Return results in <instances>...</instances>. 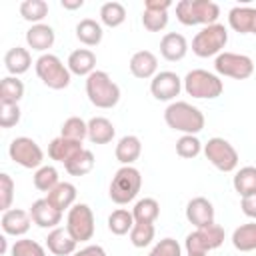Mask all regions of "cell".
Returning <instances> with one entry per match:
<instances>
[{"instance_id":"cell-1","label":"cell","mask_w":256,"mask_h":256,"mask_svg":"<svg viewBox=\"0 0 256 256\" xmlns=\"http://www.w3.org/2000/svg\"><path fill=\"white\" fill-rule=\"evenodd\" d=\"M164 122L168 124V128H172L176 132L194 134V136L206 124L204 114L200 112V108H196V106H192L190 102H184V100H174L166 106Z\"/></svg>"},{"instance_id":"cell-2","label":"cell","mask_w":256,"mask_h":256,"mask_svg":"<svg viewBox=\"0 0 256 256\" xmlns=\"http://www.w3.org/2000/svg\"><path fill=\"white\" fill-rule=\"evenodd\" d=\"M86 96L96 108H114L120 100V86L104 70H94L86 78Z\"/></svg>"},{"instance_id":"cell-3","label":"cell","mask_w":256,"mask_h":256,"mask_svg":"<svg viewBox=\"0 0 256 256\" xmlns=\"http://www.w3.org/2000/svg\"><path fill=\"white\" fill-rule=\"evenodd\" d=\"M220 16V6L212 0H180L176 4V18L184 26H196V24H216Z\"/></svg>"},{"instance_id":"cell-4","label":"cell","mask_w":256,"mask_h":256,"mask_svg":"<svg viewBox=\"0 0 256 256\" xmlns=\"http://www.w3.org/2000/svg\"><path fill=\"white\" fill-rule=\"evenodd\" d=\"M142 188V176H140V170L134 168V166H122L116 170V174L112 176V182H110V188H108V194H110V200L116 202V204H128L132 202L138 192Z\"/></svg>"},{"instance_id":"cell-5","label":"cell","mask_w":256,"mask_h":256,"mask_svg":"<svg viewBox=\"0 0 256 256\" xmlns=\"http://www.w3.org/2000/svg\"><path fill=\"white\" fill-rule=\"evenodd\" d=\"M34 68H36V76L52 90H64L68 88L70 80H72V74L68 70V66L56 56V54H40L34 62Z\"/></svg>"},{"instance_id":"cell-6","label":"cell","mask_w":256,"mask_h":256,"mask_svg":"<svg viewBox=\"0 0 256 256\" xmlns=\"http://www.w3.org/2000/svg\"><path fill=\"white\" fill-rule=\"evenodd\" d=\"M182 86L186 90L188 96L192 98H200V100H212V98H218L224 90V84L222 80L208 72V70H202V68H196V70H190L184 78H182Z\"/></svg>"},{"instance_id":"cell-7","label":"cell","mask_w":256,"mask_h":256,"mask_svg":"<svg viewBox=\"0 0 256 256\" xmlns=\"http://www.w3.org/2000/svg\"><path fill=\"white\" fill-rule=\"evenodd\" d=\"M228 42V30L224 24H210L204 26L194 38H192V52L200 58H208V56H218L222 52V48Z\"/></svg>"},{"instance_id":"cell-8","label":"cell","mask_w":256,"mask_h":256,"mask_svg":"<svg viewBox=\"0 0 256 256\" xmlns=\"http://www.w3.org/2000/svg\"><path fill=\"white\" fill-rule=\"evenodd\" d=\"M204 156L220 172H234L240 160L236 148L226 138H220V136H214L204 144Z\"/></svg>"},{"instance_id":"cell-9","label":"cell","mask_w":256,"mask_h":256,"mask_svg":"<svg viewBox=\"0 0 256 256\" xmlns=\"http://www.w3.org/2000/svg\"><path fill=\"white\" fill-rule=\"evenodd\" d=\"M68 234L80 244V242H88L94 236V214L92 208L88 204H74L68 210L66 216V226Z\"/></svg>"},{"instance_id":"cell-10","label":"cell","mask_w":256,"mask_h":256,"mask_svg":"<svg viewBox=\"0 0 256 256\" xmlns=\"http://www.w3.org/2000/svg\"><path fill=\"white\" fill-rule=\"evenodd\" d=\"M214 70L220 76H228L234 80H246L254 74V62L246 54L220 52L214 60Z\"/></svg>"},{"instance_id":"cell-11","label":"cell","mask_w":256,"mask_h":256,"mask_svg":"<svg viewBox=\"0 0 256 256\" xmlns=\"http://www.w3.org/2000/svg\"><path fill=\"white\" fill-rule=\"evenodd\" d=\"M224 242V228L218 224L206 226V228H196L190 232L184 240L186 254H206L210 250L220 248Z\"/></svg>"},{"instance_id":"cell-12","label":"cell","mask_w":256,"mask_h":256,"mask_svg":"<svg viewBox=\"0 0 256 256\" xmlns=\"http://www.w3.org/2000/svg\"><path fill=\"white\" fill-rule=\"evenodd\" d=\"M8 154H10V160H14L18 166L22 168H40L42 162H44V152L42 148L38 146L36 140L28 138V136H18L10 142L8 146Z\"/></svg>"},{"instance_id":"cell-13","label":"cell","mask_w":256,"mask_h":256,"mask_svg":"<svg viewBox=\"0 0 256 256\" xmlns=\"http://www.w3.org/2000/svg\"><path fill=\"white\" fill-rule=\"evenodd\" d=\"M182 88H184L182 86V78L176 72H170V70H162L150 80L152 96L156 100H162V102H172L180 94Z\"/></svg>"},{"instance_id":"cell-14","label":"cell","mask_w":256,"mask_h":256,"mask_svg":"<svg viewBox=\"0 0 256 256\" xmlns=\"http://www.w3.org/2000/svg\"><path fill=\"white\" fill-rule=\"evenodd\" d=\"M186 220L194 226V228H206L216 224L214 222V206L208 198L204 196H196L186 204Z\"/></svg>"},{"instance_id":"cell-15","label":"cell","mask_w":256,"mask_h":256,"mask_svg":"<svg viewBox=\"0 0 256 256\" xmlns=\"http://www.w3.org/2000/svg\"><path fill=\"white\" fill-rule=\"evenodd\" d=\"M30 224H32V216L22 208H10L2 212L0 218V226L8 236H24L30 230Z\"/></svg>"},{"instance_id":"cell-16","label":"cell","mask_w":256,"mask_h":256,"mask_svg":"<svg viewBox=\"0 0 256 256\" xmlns=\"http://www.w3.org/2000/svg\"><path fill=\"white\" fill-rule=\"evenodd\" d=\"M28 212L32 216V222L40 228H58V224L62 222V212L58 208H54L46 198L32 202Z\"/></svg>"},{"instance_id":"cell-17","label":"cell","mask_w":256,"mask_h":256,"mask_svg":"<svg viewBox=\"0 0 256 256\" xmlns=\"http://www.w3.org/2000/svg\"><path fill=\"white\" fill-rule=\"evenodd\" d=\"M128 66H130L132 76L134 78H140V80H148V78H154L158 74V58L150 50H138V52H134Z\"/></svg>"},{"instance_id":"cell-18","label":"cell","mask_w":256,"mask_h":256,"mask_svg":"<svg viewBox=\"0 0 256 256\" xmlns=\"http://www.w3.org/2000/svg\"><path fill=\"white\" fill-rule=\"evenodd\" d=\"M56 40V34H54V28L40 22V24H32L28 30H26V44L36 50V52H42L46 54L48 48H52Z\"/></svg>"},{"instance_id":"cell-19","label":"cell","mask_w":256,"mask_h":256,"mask_svg":"<svg viewBox=\"0 0 256 256\" xmlns=\"http://www.w3.org/2000/svg\"><path fill=\"white\" fill-rule=\"evenodd\" d=\"M76 240L68 234L66 228H52L46 236V246L54 256H72L76 252Z\"/></svg>"},{"instance_id":"cell-20","label":"cell","mask_w":256,"mask_h":256,"mask_svg":"<svg viewBox=\"0 0 256 256\" xmlns=\"http://www.w3.org/2000/svg\"><path fill=\"white\" fill-rule=\"evenodd\" d=\"M228 24L238 34H254L256 8H252V6H234L228 12Z\"/></svg>"},{"instance_id":"cell-21","label":"cell","mask_w":256,"mask_h":256,"mask_svg":"<svg viewBox=\"0 0 256 256\" xmlns=\"http://www.w3.org/2000/svg\"><path fill=\"white\" fill-rule=\"evenodd\" d=\"M186 52H188V42H186V38L182 34L168 32V34L162 36V40H160V54H162L164 60L178 62V60H182L186 56Z\"/></svg>"},{"instance_id":"cell-22","label":"cell","mask_w":256,"mask_h":256,"mask_svg":"<svg viewBox=\"0 0 256 256\" xmlns=\"http://www.w3.org/2000/svg\"><path fill=\"white\" fill-rule=\"evenodd\" d=\"M66 66H68L70 74L88 78L96 70V54L92 50H88V48H78V50L70 52Z\"/></svg>"},{"instance_id":"cell-23","label":"cell","mask_w":256,"mask_h":256,"mask_svg":"<svg viewBox=\"0 0 256 256\" xmlns=\"http://www.w3.org/2000/svg\"><path fill=\"white\" fill-rule=\"evenodd\" d=\"M114 154H116V160L122 166H132L140 158V154H142V142H140V138L134 136V134L122 136L118 140V144H116Z\"/></svg>"},{"instance_id":"cell-24","label":"cell","mask_w":256,"mask_h":256,"mask_svg":"<svg viewBox=\"0 0 256 256\" xmlns=\"http://www.w3.org/2000/svg\"><path fill=\"white\" fill-rule=\"evenodd\" d=\"M82 142L78 140H70V138H64V136H58L54 138L50 144H48V156L56 162H62L66 164L72 156H76L80 150H82Z\"/></svg>"},{"instance_id":"cell-25","label":"cell","mask_w":256,"mask_h":256,"mask_svg":"<svg viewBox=\"0 0 256 256\" xmlns=\"http://www.w3.org/2000/svg\"><path fill=\"white\" fill-rule=\"evenodd\" d=\"M46 200L58 208L60 212L64 210H70L76 202V186L72 182H58L48 194H46Z\"/></svg>"},{"instance_id":"cell-26","label":"cell","mask_w":256,"mask_h":256,"mask_svg":"<svg viewBox=\"0 0 256 256\" xmlns=\"http://www.w3.org/2000/svg\"><path fill=\"white\" fill-rule=\"evenodd\" d=\"M4 66H6V70H8L12 76H20V74H24V72L30 70V66H32V56H30V52H28L26 48L14 46V48H10V50L4 54Z\"/></svg>"},{"instance_id":"cell-27","label":"cell","mask_w":256,"mask_h":256,"mask_svg":"<svg viewBox=\"0 0 256 256\" xmlns=\"http://www.w3.org/2000/svg\"><path fill=\"white\" fill-rule=\"evenodd\" d=\"M116 134L114 124L104 116H94L88 120V140L92 144H108Z\"/></svg>"},{"instance_id":"cell-28","label":"cell","mask_w":256,"mask_h":256,"mask_svg":"<svg viewBox=\"0 0 256 256\" xmlns=\"http://www.w3.org/2000/svg\"><path fill=\"white\" fill-rule=\"evenodd\" d=\"M102 24L96 22L94 18H82L76 24V38L84 44V46H98L102 42Z\"/></svg>"},{"instance_id":"cell-29","label":"cell","mask_w":256,"mask_h":256,"mask_svg":"<svg viewBox=\"0 0 256 256\" xmlns=\"http://www.w3.org/2000/svg\"><path fill=\"white\" fill-rule=\"evenodd\" d=\"M232 246L240 252H252L256 250V222L240 224L232 232Z\"/></svg>"},{"instance_id":"cell-30","label":"cell","mask_w":256,"mask_h":256,"mask_svg":"<svg viewBox=\"0 0 256 256\" xmlns=\"http://www.w3.org/2000/svg\"><path fill=\"white\" fill-rule=\"evenodd\" d=\"M24 96V84L18 76H6L0 82V104H18Z\"/></svg>"},{"instance_id":"cell-31","label":"cell","mask_w":256,"mask_h":256,"mask_svg":"<svg viewBox=\"0 0 256 256\" xmlns=\"http://www.w3.org/2000/svg\"><path fill=\"white\" fill-rule=\"evenodd\" d=\"M232 186L238 192V196H248L256 192V166H244L240 168L234 178H232Z\"/></svg>"},{"instance_id":"cell-32","label":"cell","mask_w":256,"mask_h":256,"mask_svg":"<svg viewBox=\"0 0 256 256\" xmlns=\"http://www.w3.org/2000/svg\"><path fill=\"white\" fill-rule=\"evenodd\" d=\"M94 154L88 150V148H82L76 156H72L66 164H64V168H66V172L68 174H72V176H86L88 172H92V168H94Z\"/></svg>"},{"instance_id":"cell-33","label":"cell","mask_w":256,"mask_h":256,"mask_svg":"<svg viewBox=\"0 0 256 256\" xmlns=\"http://www.w3.org/2000/svg\"><path fill=\"white\" fill-rule=\"evenodd\" d=\"M132 216L134 222H146V224H154L156 218L160 216V204L154 198H142L134 204L132 208Z\"/></svg>"},{"instance_id":"cell-34","label":"cell","mask_w":256,"mask_h":256,"mask_svg":"<svg viewBox=\"0 0 256 256\" xmlns=\"http://www.w3.org/2000/svg\"><path fill=\"white\" fill-rule=\"evenodd\" d=\"M126 20V8L120 2H104L100 6V22L108 28H118Z\"/></svg>"},{"instance_id":"cell-35","label":"cell","mask_w":256,"mask_h":256,"mask_svg":"<svg viewBox=\"0 0 256 256\" xmlns=\"http://www.w3.org/2000/svg\"><path fill=\"white\" fill-rule=\"evenodd\" d=\"M132 226H134V216H132V212L126 210V208H118V210H114V212L108 216V230H110L112 234H116V236L128 234V232L132 230Z\"/></svg>"},{"instance_id":"cell-36","label":"cell","mask_w":256,"mask_h":256,"mask_svg":"<svg viewBox=\"0 0 256 256\" xmlns=\"http://www.w3.org/2000/svg\"><path fill=\"white\" fill-rule=\"evenodd\" d=\"M20 16L32 24H40L48 16V2L44 0H24L20 4Z\"/></svg>"},{"instance_id":"cell-37","label":"cell","mask_w":256,"mask_h":256,"mask_svg":"<svg viewBox=\"0 0 256 256\" xmlns=\"http://www.w3.org/2000/svg\"><path fill=\"white\" fill-rule=\"evenodd\" d=\"M60 136L82 142L84 138H88V122H84L80 116H70L64 120L60 128Z\"/></svg>"},{"instance_id":"cell-38","label":"cell","mask_w":256,"mask_h":256,"mask_svg":"<svg viewBox=\"0 0 256 256\" xmlns=\"http://www.w3.org/2000/svg\"><path fill=\"white\" fill-rule=\"evenodd\" d=\"M154 234H156L154 224L134 222V226H132V230H130V242H132V246H136V248H144V246L152 244Z\"/></svg>"},{"instance_id":"cell-39","label":"cell","mask_w":256,"mask_h":256,"mask_svg":"<svg viewBox=\"0 0 256 256\" xmlns=\"http://www.w3.org/2000/svg\"><path fill=\"white\" fill-rule=\"evenodd\" d=\"M58 170L54 166H40L36 172H34V186L40 190V192H50L56 184H58Z\"/></svg>"},{"instance_id":"cell-40","label":"cell","mask_w":256,"mask_h":256,"mask_svg":"<svg viewBox=\"0 0 256 256\" xmlns=\"http://www.w3.org/2000/svg\"><path fill=\"white\" fill-rule=\"evenodd\" d=\"M202 142L194 134H182L176 140V154L180 158H196L202 152Z\"/></svg>"},{"instance_id":"cell-41","label":"cell","mask_w":256,"mask_h":256,"mask_svg":"<svg viewBox=\"0 0 256 256\" xmlns=\"http://www.w3.org/2000/svg\"><path fill=\"white\" fill-rule=\"evenodd\" d=\"M12 256H46V250L40 242L30 240V238H20L12 244L10 248Z\"/></svg>"},{"instance_id":"cell-42","label":"cell","mask_w":256,"mask_h":256,"mask_svg":"<svg viewBox=\"0 0 256 256\" xmlns=\"http://www.w3.org/2000/svg\"><path fill=\"white\" fill-rule=\"evenodd\" d=\"M168 24V12H158V10H144L142 12V26L148 32H160Z\"/></svg>"},{"instance_id":"cell-43","label":"cell","mask_w":256,"mask_h":256,"mask_svg":"<svg viewBox=\"0 0 256 256\" xmlns=\"http://www.w3.org/2000/svg\"><path fill=\"white\" fill-rule=\"evenodd\" d=\"M14 190H16V186H14L12 176L2 172L0 174V208L4 212L10 210V204H12V198H14Z\"/></svg>"},{"instance_id":"cell-44","label":"cell","mask_w":256,"mask_h":256,"mask_svg":"<svg viewBox=\"0 0 256 256\" xmlns=\"http://www.w3.org/2000/svg\"><path fill=\"white\" fill-rule=\"evenodd\" d=\"M148 256H182V246L174 238H162L154 244Z\"/></svg>"},{"instance_id":"cell-45","label":"cell","mask_w":256,"mask_h":256,"mask_svg":"<svg viewBox=\"0 0 256 256\" xmlns=\"http://www.w3.org/2000/svg\"><path fill=\"white\" fill-rule=\"evenodd\" d=\"M20 106L18 104H0V126L2 128H12L20 122Z\"/></svg>"},{"instance_id":"cell-46","label":"cell","mask_w":256,"mask_h":256,"mask_svg":"<svg viewBox=\"0 0 256 256\" xmlns=\"http://www.w3.org/2000/svg\"><path fill=\"white\" fill-rule=\"evenodd\" d=\"M240 208H242V212H244L248 218L256 220V192H254V194H248V196H242Z\"/></svg>"},{"instance_id":"cell-47","label":"cell","mask_w":256,"mask_h":256,"mask_svg":"<svg viewBox=\"0 0 256 256\" xmlns=\"http://www.w3.org/2000/svg\"><path fill=\"white\" fill-rule=\"evenodd\" d=\"M72 256H106V250L100 244H88V246L76 250Z\"/></svg>"},{"instance_id":"cell-48","label":"cell","mask_w":256,"mask_h":256,"mask_svg":"<svg viewBox=\"0 0 256 256\" xmlns=\"http://www.w3.org/2000/svg\"><path fill=\"white\" fill-rule=\"evenodd\" d=\"M172 6L170 0H146L144 2V10H158V12H168V8Z\"/></svg>"},{"instance_id":"cell-49","label":"cell","mask_w":256,"mask_h":256,"mask_svg":"<svg viewBox=\"0 0 256 256\" xmlns=\"http://www.w3.org/2000/svg\"><path fill=\"white\" fill-rule=\"evenodd\" d=\"M60 4L66 10H76V8H82L84 6V0H60Z\"/></svg>"},{"instance_id":"cell-50","label":"cell","mask_w":256,"mask_h":256,"mask_svg":"<svg viewBox=\"0 0 256 256\" xmlns=\"http://www.w3.org/2000/svg\"><path fill=\"white\" fill-rule=\"evenodd\" d=\"M0 248H2V252L8 250V246H6V236H0Z\"/></svg>"},{"instance_id":"cell-51","label":"cell","mask_w":256,"mask_h":256,"mask_svg":"<svg viewBox=\"0 0 256 256\" xmlns=\"http://www.w3.org/2000/svg\"><path fill=\"white\" fill-rule=\"evenodd\" d=\"M186 256H206V254H186Z\"/></svg>"},{"instance_id":"cell-52","label":"cell","mask_w":256,"mask_h":256,"mask_svg":"<svg viewBox=\"0 0 256 256\" xmlns=\"http://www.w3.org/2000/svg\"><path fill=\"white\" fill-rule=\"evenodd\" d=\"M254 34H256V28H254Z\"/></svg>"}]
</instances>
